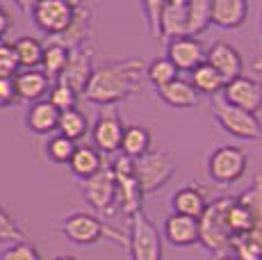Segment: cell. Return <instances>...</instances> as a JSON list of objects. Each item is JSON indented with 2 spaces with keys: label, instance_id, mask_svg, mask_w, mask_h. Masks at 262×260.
I'll return each instance as SVG.
<instances>
[{
  "label": "cell",
  "instance_id": "obj_10",
  "mask_svg": "<svg viewBox=\"0 0 262 260\" xmlns=\"http://www.w3.org/2000/svg\"><path fill=\"white\" fill-rule=\"evenodd\" d=\"M125 123L121 119V114L117 110L107 107L105 112H100L96 117L94 126H92V142L94 148L100 156H112L119 151L121 146V137H123Z\"/></svg>",
  "mask_w": 262,
  "mask_h": 260
},
{
  "label": "cell",
  "instance_id": "obj_40",
  "mask_svg": "<svg viewBox=\"0 0 262 260\" xmlns=\"http://www.w3.org/2000/svg\"><path fill=\"white\" fill-rule=\"evenodd\" d=\"M244 240L251 244V247H253V251L258 253L260 260H262V228H253L251 233L244 235Z\"/></svg>",
  "mask_w": 262,
  "mask_h": 260
},
{
  "label": "cell",
  "instance_id": "obj_2",
  "mask_svg": "<svg viewBox=\"0 0 262 260\" xmlns=\"http://www.w3.org/2000/svg\"><path fill=\"white\" fill-rule=\"evenodd\" d=\"M57 231L73 244H80V247H89V244H98L103 240H112L114 244H121L125 247V235L119 231V228L110 226L103 217L92 212H71L59 222Z\"/></svg>",
  "mask_w": 262,
  "mask_h": 260
},
{
  "label": "cell",
  "instance_id": "obj_41",
  "mask_svg": "<svg viewBox=\"0 0 262 260\" xmlns=\"http://www.w3.org/2000/svg\"><path fill=\"white\" fill-rule=\"evenodd\" d=\"M9 28H12V14H9L7 9L0 5V41H3L5 34L9 32Z\"/></svg>",
  "mask_w": 262,
  "mask_h": 260
},
{
  "label": "cell",
  "instance_id": "obj_36",
  "mask_svg": "<svg viewBox=\"0 0 262 260\" xmlns=\"http://www.w3.org/2000/svg\"><path fill=\"white\" fill-rule=\"evenodd\" d=\"M73 151H75V142L62 137V135H53L46 144V156L50 162H55V164H69Z\"/></svg>",
  "mask_w": 262,
  "mask_h": 260
},
{
  "label": "cell",
  "instance_id": "obj_9",
  "mask_svg": "<svg viewBox=\"0 0 262 260\" xmlns=\"http://www.w3.org/2000/svg\"><path fill=\"white\" fill-rule=\"evenodd\" d=\"M73 7L75 3L69 0H39L30 5V16L34 26L53 39L69 28L73 18Z\"/></svg>",
  "mask_w": 262,
  "mask_h": 260
},
{
  "label": "cell",
  "instance_id": "obj_44",
  "mask_svg": "<svg viewBox=\"0 0 262 260\" xmlns=\"http://www.w3.org/2000/svg\"><path fill=\"white\" fill-rule=\"evenodd\" d=\"M53 260H78V258H73V256H57V258H53Z\"/></svg>",
  "mask_w": 262,
  "mask_h": 260
},
{
  "label": "cell",
  "instance_id": "obj_43",
  "mask_svg": "<svg viewBox=\"0 0 262 260\" xmlns=\"http://www.w3.org/2000/svg\"><path fill=\"white\" fill-rule=\"evenodd\" d=\"M216 260H237L233 256V253H226V256H221V258H216Z\"/></svg>",
  "mask_w": 262,
  "mask_h": 260
},
{
  "label": "cell",
  "instance_id": "obj_21",
  "mask_svg": "<svg viewBox=\"0 0 262 260\" xmlns=\"http://www.w3.org/2000/svg\"><path fill=\"white\" fill-rule=\"evenodd\" d=\"M105 164L107 162L103 160V156H100L94 146H87V144H84V146H75L73 156L69 160V169H71V174L80 183L94 178Z\"/></svg>",
  "mask_w": 262,
  "mask_h": 260
},
{
  "label": "cell",
  "instance_id": "obj_22",
  "mask_svg": "<svg viewBox=\"0 0 262 260\" xmlns=\"http://www.w3.org/2000/svg\"><path fill=\"white\" fill-rule=\"evenodd\" d=\"M59 112L48 101H37L28 107L25 112V126L34 135H50L57 133Z\"/></svg>",
  "mask_w": 262,
  "mask_h": 260
},
{
  "label": "cell",
  "instance_id": "obj_25",
  "mask_svg": "<svg viewBox=\"0 0 262 260\" xmlns=\"http://www.w3.org/2000/svg\"><path fill=\"white\" fill-rule=\"evenodd\" d=\"M121 156L130 158V160H139L142 156L150 151V130L144 126H125L123 137H121V146H119Z\"/></svg>",
  "mask_w": 262,
  "mask_h": 260
},
{
  "label": "cell",
  "instance_id": "obj_7",
  "mask_svg": "<svg viewBox=\"0 0 262 260\" xmlns=\"http://www.w3.org/2000/svg\"><path fill=\"white\" fill-rule=\"evenodd\" d=\"M249 167V156L239 146H219L208 156V176L216 185H235Z\"/></svg>",
  "mask_w": 262,
  "mask_h": 260
},
{
  "label": "cell",
  "instance_id": "obj_30",
  "mask_svg": "<svg viewBox=\"0 0 262 260\" xmlns=\"http://www.w3.org/2000/svg\"><path fill=\"white\" fill-rule=\"evenodd\" d=\"M69 62V51L64 46H57V44H43V57H41V71L48 76V80H57L62 76L64 67Z\"/></svg>",
  "mask_w": 262,
  "mask_h": 260
},
{
  "label": "cell",
  "instance_id": "obj_13",
  "mask_svg": "<svg viewBox=\"0 0 262 260\" xmlns=\"http://www.w3.org/2000/svg\"><path fill=\"white\" fill-rule=\"evenodd\" d=\"M205 44L196 37H178V39H171L167 44V55L164 57L173 64L176 69L180 71H187L191 73L196 67L205 62Z\"/></svg>",
  "mask_w": 262,
  "mask_h": 260
},
{
  "label": "cell",
  "instance_id": "obj_45",
  "mask_svg": "<svg viewBox=\"0 0 262 260\" xmlns=\"http://www.w3.org/2000/svg\"><path fill=\"white\" fill-rule=\"evenodd\" d=\"M260 28H262V12H260Z\"/></svg>",
  "mask_w": 262,
  "mask_h": 260
},
{
  "label": "cell",
  "instance_id": "obj_37",
  "mask_svg": "<svg viewBox=\"0 0 262 260\" xmlns=\"http://www.w3.org/2000/svg\"><path fill=\"white\" fill-rule=\"evenodd\" d=\"M0 260H43V258H41V251L30 240H23V242L5 244L0 249Z\"/></svg>",
  "mask_w": 262,
  "mask_h": 260
},
{
  "label": "cell",
  "instance_id": "obj_18",
  "mask_svg": "<svg viewBox=\"0 0 262 260\" xmlns=\"http://www.w3.org/2000/svg\"><path fill=\"white\" fill-rule=\"evenodd\" d=\"M205 206H208V199H205L203 189L196 187V185H185L169 197L171 214H180V217L201 219Z\"/></svg>",
  "mask_w": 262,
  "mask_h": 260
},
{
  "label": "cell",
  "instance_id": "obj_17",
  "mask_svg": "<svg viewBox=\"0 0 262 260\" xmlns=\"http://www.w3.org/2000/svg\"><path fill=\"white\" fill-rule=\"evenodd\" d=\"M50 84L53 82L41 69H23L14 76V89H16L18 101H25L30 105L37 101H46Z\"/></svg>",
  "mask_w": 262,
  "mask_h": 260
},
{
  "label": "cell",
  "instance_id": "obj_19",
  "mask_svg": "<svg viewBox=\"0 0 262 260\" xmlns=\"http://www.w3.org/2000/svg\"><path fill=\"white\" fill-rule=\"evenodd\" d=\"M162 237L171 247H191L199 244V219L180 217V214H169L162 226Z\"/></svg>",
  "mask_w": 262,
  "mask_h": 260
},
{
  "label": "cell",
  "instance_id": "obj_4",
  "mask_svg": "<svg viewBox=\"0 0 262 260\" xmlns=\"http://www.w3.org/2000/svg\"><path fill=\"white\" fill-rule=\"evenodd\" d=\"M125 249L130 260H162V233L142 212L128 217V235Z\"/></svg>",
  "mask_w": 262,
  "mask_h": 260
},
{
  "label": "cell",
  "instance_id": "obj_20",
  "mask_svg": "<svg viewBox=\"0 0 262 260\" xmlns=\"http://www.w3.org/2000/svg\"><path fill=\"white\" fill-rule=\"evenodd\" d=\"M187 37V0H171L162 7V41Z\"/></svg>",
  "mask_w": 262,
  "mask_h": 260
},
{
  "label": "cell",
  "instance_id": "obj_16",
  "mask_svg": "<svg viewBox=\"0 0 262 260\" xmlns=\"http://www.w3.org/2000/svg\"><path fill=\"white\" fill-rule=\"evenodd\" d=\"M246 16H249L246 0H210V26L237 30L246 23Z\"/></svg>",
  "mask_w": 262,
  "mask_h": 260
},
{
  "label": "cell",
  "instance_id": "obj_28",
  "mask_svg": "<svg viewBox=\"0 0 262 260\" xmlns=\"http://www.w3.org/2000/svg\"><path fill=\"white\" fill-rule=\"evenodd\" d=\"M21 69H39L43 57V44L37 37H21L12 44Z\"/></svg>",
  "mask_w": 262,
  "mask_h": 260
},
{
  "label": "cell",
  "instance_id": "obj_29",
  "mask_svg": "<svg viewBox=\"0 0 262 260\" xmlns=\"http://www.w3.org/2000/svg\"><path fill=\"white\" fill-rule=\"evenodd\" d=\"M144 78L148 80L155 89H162V87H167L169 82L178 80L180 73H178V69H176L167 57H155V59H150V62L146 64Z\"/></svg>",
  "mask_w": 262,
  "mask_h": 260
},
{
  "label": "cell",
  "instance_id": "obj_8",
  "mask_svg": "<svg viewBox=\"0 0 262 260\" xmlns=\"http://www.w3.org/2000/svg\"><path fill=\"white\" fill-rule=\"evenodd\" d=\"M80 192L84 201L103 217H112L117 212V183H114L110 164H105L94 178L80 183Z\"/></svg>",
  "mask_w": 262,
  "mask_h": 260
},
{
  "label": "cell",
  "instance_id": "obj_1",
  "mask_svg": "<svg viewBox=\"0 0 262 260\" xmlns=\"http://www.w3.org/2000/svg\"><path fill=\"white\" fill-rule=\"evenodd\" d=\"M146 71V62L142 57L133 59H114L100 67H94L92 78L84 84L80 98L100 107H114L123 103L133 94L142 89V78Z\"/></svg>",
  "mask_w": 262,
  "mask_h": 260
},
{
  "label": "cell",
  "instance_id": "obj_12",
  "mask_svg": "<svg viewBox=\"0 0 262 260\" xmlns=\"http://www.w3.org/2000/svg\"><path fill=\"white\" fill-rule=\"evenodd\" d=\"M94 46L92 41L84 44V46L80 48H73V51H69V62L67 67H64L62 76L57 80L59 82H64L67 87H71L75 94H82L84 84L89 82V78H92V71H94Z\"/></svg>",
  "mask_w": 262,
  "mask_h": 260
},
{
  "label": "cell",
  "instance_id": "obj_24",
  "mask_svg": "<svg viewBox=\"0 0 262 260\" xmlns=\"http://www.w3.org/2000/svg\"><path fill=\"white\" fill-rule=\"evenodd\" d=\"M189 76H191L189 84L194 87V92L199 94V96L216 98V96H221V92H224V87H226V80L205 62L201 64V67H196Z\"/></svg>",
  "mask_w": 262,
  "mask_h": 260
},
{
  "label": "cell",
  "instance_id": "obj_27",
  "mask_svg": "<svg viewBox=\"0 0 262 260\" xmlns=\"http://www.w3.org/2000/svg\"><path fill=\"white\" fill-rule=\"evenodd\" d=\"M235 203H239L246 212L253 217L255 228H262V171L255 174L253 183L235 197Z\"/></svg>",
  "mask_w": 262,
  "mask_h": 260
},
{
  "label": "cell",
  "instance_id": "obj_23",
  "mask_svg": "<svg viewBox=\"0 0 262 260\" xmlns=\"http://www.w3.org/2000/svg\"><path fill=\"white\" fill-rule=\"evenodd\" d=\"M158 96L162 98L169 107H176V110H189L199 103V94L194 92L189 80H183V78L173 80L167 87L158 89Z\"/></svg>",
  "mask_w": 262,
  "mask_h": 260
},
{
  "label": "cell",
  "instance_id": "obj_6",
  "mask_svg": "<svg viewBox=\"0 0 262 260\" xmlns=\"http://www.w3.org/2000/svg\"><path fill=\"white\" fill-rule=\"evenodd\" d=\"M212 117L224 133L242 142H260L262 139V123L255 114H249L239 107L228 105L221 96L212 98Z\"/></svg>",
  "mask_w": 262,
  "mask_h": 260
},
{
  "label": "cell",
  "instance_id": "obj_14",
  "mask_svg": "<svg viewBox=\"0 0 262 260\" xmlns=\"http://www.w3.org/2000/svg\"><path fill=\"white\" fill-rule=\"evenodd\" d=\"M94 30V14L87 5L75 3L73 7V18L69 23V28L64 30L62 34L50 39V44H57V46H64L67 51H73V48H80L84 44H89V37H92Z\"/></svg>",
  "mask_w": 262,
  "mask_h": 260
},
{
  "label": "cell",
  "instance_id": "obj_31",
  "mask_svg": "<svg viewBox=\"0 0 262 260\" xmlns=\"http://www.w3.org/2000/svg\"><path fill=\"white\" fill-rule=\"evenodd\" d=\"M210 28V0H187V37L203 34Z\"/></svg>",
  "mask_w": 262,
  "mask_h": 260
},
{
  "label": "cell",
  "instance_id": "obj_39",
  "mask_svg": "<svg viewBox=\"0 0 262 260\" xmlns=\"http://www.w3.org/2000/svg\"><path fill=\"white\" fill-rule=\"evenodd\" d=\"M18 101L16 89H14V78H0V107H7Z\"/></svg>",
  "mask_w": 262,
  "mask_h": 260
},
{
  "label": "cell",
  "instance_id": "obj_34",
  "mask_svg": "<svg viewBox=\"0 0 262 260\" xmlns=\"http://www.w3.org/2000/svg\"><path fill=\"white\" fill-rule=\"evenodd\" d=\"M162 7H164L162 0H150V3L139 5V9L144 14L146 30H148V37L160 39V41H162Z\"/></svg>",
  "mask_w": 262,
  "mask_h": 260
},
{
  "label": "cell",
  "instance_id": "obj_32",
  "mask_svg": "<svg viewBox=\"0 0 262 260\" xmlns=\"http://www.w3.org/2000/svg\"><path fill=\"white\" fill-rule=\"evenodd\" d=\"M226 224H228V231H230V235H233V240L235 237H242V235L251 233L255 228L253 217H251V214L246 212V210L242 208L239 203H235V199L230 201L228 212H226Z\"/></svg>",
  "mask_w": 262,
  "mask_h": 260
},
{
  "label": "cell",
  "instance_id": "obj_26",
  "mask_svg": "<svg viewBox=\"0 0 262 260\" xmlns=\"http://www.w3.org/2000/svg\"><path fill=\"white\" fill-rule=\"evenodd\" d=\"M89 133V121L87 114L75 110H67V112H59V121H57V135L71 139V142H78V139L87 137Z\"/></svg>",
  "mask_w": 262,
  "mask_h": 260
},
{
  "label": "cell",
  "instance_id": "obj_15",
  "mask_svg": "<svg viewBox=\"0 0 262 260\" xmlns=\"http://www.w3.org/2000/svg\"><path fill=\"white\" fill-rule=\"evenodd\" d=\"M205 64H210L226 82L239 78L242 71H244L242 53L228 41H214L212 46L205 51Z\"/></svg>",
  "mask_w": 262,
  "mask_h": 260
},
{
  "label": "cell",
  "instance_id": "obj_3",
  "mask_svg": "<svg viewBox=\"0 0 262 260\" xmlns=\"http://www.w3.org/2000/svg\"><path fill=\"white\" fill-rule=\"evenodd\" d=\"M230 201H233L230 197H219L214 201H208L199 219V244H203L205 251L214 253L216 258L230 253V247H233V235L226 224V212H228Z\"/></svg>",
  "mask_w": 262,
  "mask_h": 260
},
{
  "label": "cell",
  "instance_id": "obj_5",
  "mask_svg": "<svg viewBox=\"0 0 262 260\" xmlns=\"http://www.w3.org/2000/svg\"><path fill=\"white\" fill-rule=\"evenodd\" d=\"M133 171L135 181L142 187V194H153L176 176V158L164 148H158V151L150 148L146 156L133 162Z\"/></svg>",
  "mask_w": 262,
  "mask_h": 260
},
{
  "label": "cell",
  "instance_id": "obj_42",
  "mask_svg": "<svg viewBox=\"0 0 262 260\" xmlns=\"http://www.w3.org/2000/svg\"><path fill=\"white\" fill-rule=\"evenodd\" d=\"M251 67H253V71H260L262 73V55L258 59H253V64H251Z\"/></svg>",
  "mask_w": 262,
  "mask_h": 260
},
{
  "label": "cell",
  "instance_id": "obj_33",
  "mask_svg": "<svg viewBox=\"0 0 262 260\" xmlns=\"http://www.w3.org/2000/svg\"><path fill=\"white\" fill-rule=\"evenodd\" d=\"M46 101L53 105L57 112H67V110H75V107H78L80 96L73 92L71 87H67L64 82L55 80V82L50 84V92H48V98H46Z\"/></svg>",
  "mask_w": 262,
  "mask_h": 260
},
{
  "label": "cell",
  "instance_id": "obj_38",
  "mask_svg": "<svg viewBox=\"0 0 262 260\" xmlns=\"http://www.w3.org/2000/svg\"><path fill=\"white\" fill-rule=\"evenodd\" d=\"M18 71H21V67H18L12 44L0 41V78H14Z\"/></svg>",
  "mask_w": 262,
  "mask_h": 260
},
{
  "label": "cell",
  "instance_id": "obj_35",
  "mask_svg": "<svg viewBox=\"0 0 262 260\" xmlns=\"http://www.w3.org/2000/svg\"><path fill=\"white\" fill-rule=\"evenodd\" d=\"M28 240V233L12 214L0 206V244H14Z\"/></svg>",
  "mask_w": 262,
  "mask_h": 260
},
{
  "label": "cell",
  "instance_id": "obj_11",
  "mask_svg": "<svg viewBox=\"0 0 262 260\" xmlns=\"http://www.w3.org/2000/svg\"><path fill=\"white\" fill-rule=\"evenodd\" d=\"M221 98L233 107H239L244 112L258 117V112L262 110V82L251 76H239L226 82Z\"/></svg>",
  "mask_w": 262,
  "mask_h": 260
}]
</instances>
